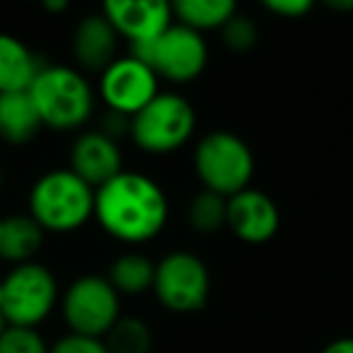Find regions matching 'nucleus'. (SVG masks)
Listing matches in <instances>:
<instances>
[{"instance_id": "cd10ccee", "label": "nucleus", "mask_w": 353, "mask_h": 353, "mask_svg": "<svg viewBox=\"0 0 353 353\" xmlns=\"http://www.w3.org/2000/svg\"><path fill=\"white\" fill-rule=\"evenodd\" d=\"M44 8L51 12H61L68 8V3H65V0H44Z\"/></svg>"}, {"instance_id": "a211bd4d", "label": "nucleus", "mask_w": 353, "mask_h": 353, "mask_svg": "<svg viewBox=\"0 0 353 353\" xmlns=\"http://www.w3.org/2000/svg\"><path fill=\"white\" fill-rule=\"evenodd\" d=\"M172 12L174 22L203 34L211 30H223L225 22L237 12V6L232 0H176Z\"/></svg>"}, {"instance_id": "a878e982", "label": "nucleus", "mask_w": 353, "mask_h": 353, "mask_svg": "<svg viewBox=\"0 0 353 353\" xmlns=\"http://www.w3.org/2000/svg\"><path fill=\"white\" fill-rule=\"evenodd\" d=\"M322 353H353V336L334 339L322 348Z\"/></svg>"}, {"instance_id": "2eb2a0df", "label": "nucleus", "mask_w": 353, "mask_h": 353, "mask_svg": "<svg viewBox=\"0 0 353 353\" xmlns=\"http://www.w3.org/2000/svg\"><path fill=\"white\" fill-rule=\"evenodd\" d=\"M39 70V59L25 41L0 32V94L27 92Z\"/></svg>"}, {"instance_id": "1a4fd4ad", "label": "nucleus", "mask_w": 353, "mask_h": 353, "mask_svg": "<svg viewBox=\"0 0 353 353\" xmlns=\"http://www.w3.org/2000/svg\"><path fill=\"white\" fill-rule=\"evenodd\" d=\"M61 312L70 334L104 339L121 317V295L114 290L107 276H80L65 288Z\"/></svg>"}, {"instance_id": "f3484780", "label": "nucleus", "mask_w": 353, "mask_h": 353, "mask_svg": "<svg viewBox=\"0 0 353 353\" xmlns=\"http://www.w3.org/2000/svg\"><path fill=\"white\" fill-rule=\"evenodd\" d=\"M41 131V119L27 92L0 94V141L25 145Z\"/></svg>"}, {"instance_id": "9d476101", "label": "nucleus", "mask_w": 353, "mask_h": 353, "mask_svg": "<svg viewBox=\"0 0 353 353\" xmlns=\"http://www.w3.org/2000/svg\"><path fill=\"white\" fill-rule=\"evenodd\" d=\"M160 92V78L150 65L128 56H117V61L99 73V97L109 112L131 119L155 94Z\"/></svg>"}, {"instance_id": "ddd939ff", "label": "nucleus", "mask_w": 353, "mask_h": 353, "mask_svg": "<svg viewBox=\"0 0 353 353\" xmlns=\"http://www.w3.org/2000/svg\"><path fill=\"white\" fill-rule=\"evenodd\" d=\"M70 172L88 182L92 189H99L109 179L123 172V155L119 141L104 131H85L70 145Z\"/></svg>"}, {"instance_id": "4be33fe9", "label": "nucleus", "mask_w": 353, "mask_h": 353, "mask_svg": "<svg viewBox=\"0 0 353 353\" xmlns=\"http://www.w3.org/2000/svg\"><path fill=\"white\" fill-rule=\"evenodd\" d=\"M223 34V44L230 51H250L254 49V44L259 41V27L252 20L250 15H242L240 10L225 22V27L221 30Z\"/></svg>"}, {"instance_id": "39448f33", "label": "nucleus", "mask_w": 353, "mask_h": 353, "mask_svg": "<svg viewBox=\"0 0 353 353\" xmlns=\"http://www.w3.org/2000/svg\"><path fill=\"white\" fill-rule=\"evenodd\" d=\"M196 131V112L179 92H157L128 119V136L141 150L165 155L187 145Z\"/></svg>"}, {"instance_id": "393cba45", "label": "nucleus", "mask_w": 353, "mask_h": 353, "mask_svg": "<svg viewBox=\"0 0 353 353\" xmlns=\"http://www.w3.org/2000/svg\"><path fill=\"white\" fill-rule=\"evenodd\" d=\"M264 8L285 20H300L312 10V3L310 0H266Z\"/></svg>"}, {"instance_id": "4468645a", "label": "nucleus", "mask_w": 353, "mask_h": 353, "mask_svg": "<svg viewBox=\"0 0 353 353\" xmlns=\"http://www.w3.org/2000/svg\"><path fill=\"white\" fill-rule=\"evenodd\" d=\"M119 34L102 12H90L73 30V56L83 70L102 73L117 61Z\"/></svg>"}, {"instance_id": "412c9836", "label": "nucleus", "mask_w": 353, "mask_h": 353, "mask_svg": "<svg viewBox=\"0 0 353 353\" xmlns=\"http://www.w3.org/2000/svg\"><path fill=\"white\" fill-rule=\"evenodd\" d=\"M225 216H228V199L218 196L213 192H196L189 201L187 208V221L201 235H213L221 228H225Z\"/></svg>"}, {"instance_id": "c756f323", "label": "nucleus", "mask_w": 353, "mask_h": 353, "mask_svg": "<svg viewBox=\"0 0 353 353\" xmlns=\"http://www.w3.org/2000/svg\"><path fill=\"white\" fill-rule=\"evenodd\" d=\"M0 187H3V170H0Z\"/></svg>"}, {"instance_id": "b1692460", "label": "nucleus", "mask_w": 353, "mask_h": 353, "mask_svg": "<svg viewBox=\"0 0 353 353\" xmlns=\"http://www.w3.org/2000/svg\"><path fill=\"white\" fill-rule=\"evenodd\" d=\"M49 353H109L102 339L92 336H80V334H65L61 336L54 346L49 348Z\"/></svg>"}, {"instance_id": "9b49d317", "label": "nucleus", "mask_w": 353, "mask_h": 353, "mask_svg": "<svg viewBox=\"0 0 353 353\" xmlns=\"http://www.w3.org/2000/svg\"><path fill=\"white\" fill-rule=\"evenodd\" d=\"M225 228L247 245H264L279 232L281 211L266 192L247 187L228 199Z\"/></svg>"}, {"instance_id": "c85d7f7f", "label": "nucleus", "mask_w": 353, "mask_h": 353, "mask_svg": "<svg viewBox=\"0 0 353 353\" xmlns=\"http://www.w3.org/2000/svg\"><path fill=\"white\" fill-rule=\"evenodd\" d=\"M8 327H10V324H8L6 314H3V310H0V336H3V332H6Z\"/></svg>"}, {"instance_id": "20e7f679", "label": "nucleus", "mask_w": 353, "mask_h": 353, "mask_svg": "<svg viewBox=\"0 0 353 353\" xmlns=\"http://www.w3.org/2000/svg\"><path fill=\"white\" fill-rule=\"evenodd\" d=\"M194 172L206 192L230 199L250 187L254 176V152L232 131H208L194 148Z\"/></svg>"}, {"instance_id": "bb28decb", "label": "nucleus", "mask_w": 353, "mask_h": 353, "mask_svg": "<svg viewBox=\"0 0 353 353\" xmlns=\"http://www.w3.org/2000/svg\"><path fill=\"white\" fill-rule=\"evenodd\" d=\"M327 8L341 12H353V0H327Z\"/></svg>"}, {"instance_id": "6e6552de", "label": "nucleus", "mask_w": 353, "mask_h": 353, "mask_svg": "<svg viewBox=\"0 0 353 353\" xmlns=\"http://www.w3.org/2000/svg\"><path fill=\"white\" fill-rule=\"evenodd\" d=\"M152 293L162 307L176 314H192L206 307L211 295V274L201 256L174 250L155 264Z\"/></svg>"}, {"instance_id": "f257e3e1", "label": "nucleus", "mask_w": 353, "mask_h": 353, "mask_svg": "<svg viewBox=\"0 0 353 353\" xmlns=\"http://www.w3.org/2000/svg\"><path fill=\"white\" fill-rule=\"evenodd\" d=\"M94 221L109 237L126 245L150 242L170 221L167 194L152 176L123 170L94 189Z\"/></svg>"}, {"instance_id": "7c9ffc66", "label": "nucleus", "mask_w": 353, "mask_h": 353, "mask_svg": "<svg viewBox=\"0 0 353 353\" xmlns=\"http://www.w3.org/2000/svg\"><path fill=\"white\" fill-rule=\"evenodd\" d=\"M0 300H3V285H0Z\"/></svg>"}, {"instance_id": "f8f14e48", "label": "nucleus", "mask_w": 353, "mask_h": 353, "mask_svg": "<svg viewBox=\"0 0 353 353\" xmlns=\"http://www.w3.org/2000/svg\"><path fill=\"white\" fill-rule=\"evenodd\" d=\"M102 15L119 37L131 44L152 41L174 22L172 6L165 0H107Z\"/></svg>"}, {"instance_id": "f03ea898", "label": "nucleus", "mask_w": 353, "mask_h": 353, "mask_svg": "<svg viewBox=\"0 0 353 353\" xmlns=\"http://www.w3.org/2000/svg\"><path fill=\"white\" fill-rule=\"evenodd\" d=\"M27 94L39 114L41 126L56 131H75L85 126L94 112L92 85L70 65H41Z\"/></svg>"}, {"instance_id": "5701e85b", "label": "nucleus", "mask_w": 353, "mask_h": 353, "mask_svg": "<svg viewBox=\"0 0 353 353\" xmlns=\"http://www.w3.org/2000/svg\"><path fill=\"white\" fill-rule=\"evenodd\" d=\"M49 348L37 329L8 327L0 336V353H49Z\"/></svg>"}, {"instance_id": "0eeeda50", "label": "nucleus", "mask_w": 353, "mask_h": 353, "mask_svg": "<svg viewBox=\"0 0 353 353\" xmlns=\"http://www.w3.org/2000/svg\"><path fill=\"white\" fill-rule=\"evenodd\" d=\"M3 300L0 310L10 327L37 329L59 303V283L49 266L39 261L20 264L0 281Z\"/></svg>"}, {"instance_id": "423d86ee", "label": "nucleus", "mask_w": 353, "mask_h": 353, "mask_svg": "<svg viewBox=\"0 0 353 353\" xmlns=\"http://www.w3.org/2000/svg\"><path fill=\"white\" fill-rule=\"evenodd\" d=\"M131 56L155 70L157 78L187 85L201 78L208 65V44L203 34L172 22L157 39L131 44Z\"/></svg>"}, {"instance_id": "6ab92c4d", "label": "nucleus", "mask_w": 353, "mask_h": 353, "mask_svg": "<svg viewBox=\"0 0 353 353\" xmlns=\"http://www.w3.org/2000/svg\"><path fill=\"white\" fill-rule=\"evenodd\" d=\"M152 279H155V264L136 252L117 256L107 274V281L119 295L148 293V290H152Z\"/></svg>"}, {"instance_id": "dca6fc26", "label": "nucleus", "mask_w": 353, "mask_h": 353, "mask_svg": "<svg viewBox=\"0 0 353 353\" xmlns=\"http://www.w3.org/2000/svg\"><path fill=\"white\" fill-rule=\"evenodd\" d=\"M44 230L37 225L30 213L0 218V259L20 266L34 259L41 250Z\"/></svg>"}, {"instance_id": "aec40b11", "label": "nucleus", "mask_w": 353, "mask_h": 353, "mask_svg": "<svg viewBox=\"0 0 353 353\" xmlns=\"http://www.w3.org/2000/svg\"><path fill=\"white\" fill-rule=\"evenodd\" d=\"M102 341L109 353H150L152 332L143 319L119 317Z\"/></svg>"}, {"instance_id": "7ed1b4c3", "label": "nucleus", "mask_w": 353, "mask_h": 353, "mask_svg": "<svg viewBox=\"0 0 353 353\" xmlns=\"http://www.w3.org/2000/svg\"><path fill=\"white\" fill-rule=\"evenodd\" d=\"M30 216L44 232H73L94 216V189L68 167L49 170L32 184Z\"/></svg>"}]
</instances>
